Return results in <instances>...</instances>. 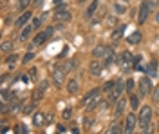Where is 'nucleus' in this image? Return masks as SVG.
<instances>
[{
    "instance_id": "1",
    "label": "nucleus",
    "mask_w": 159,
    "mask_h": 134,
    "mask_svg": "<svg viewBox=\"0 0 159 134\" xmlns=\"http://www.w3.org/2000/svg\"><path fill=\"white\" fill-rule=\"evenodd\" d=\"M150 120H152V109H150L148 105H145L141 111H139V127H141V131L143 132H150Z\"/></svg>"
},
{
    "instance_id": "2",
    "label": "nucleus",
    "mask_w": 159,
    "mask_h": 134,
    "mask_svg": "<svg viewBox=\"0 0 159 134\" xmlns=\"http://www.w3.org/2000/svg\"><path fill=\"white\" fill-rule=\"evenodd\" d=\"M123 89H125V82H121V80H116V83H114V91L109 94V102L114 103L119 100V96H121V93H123Z\"/></svg>"
},
{
    "instance_id": "3",
    "label": "nucleus",
    "mask_w": 159,
    "mask_h": 134,
    "mask_svg": "<svg viewBox=\"0 0 159 134\" xmlns=\"http://www.w3.org/2000/svg\"><path fill=\"white\" fill-rule=\"evenodd\" d=\"M52 82L56 87H60L61 83L65 82V69L63 67H54L52 69Z\"/></svg>"
},
{
    "instance_id": "4",
    "label": "nucleus",
    "mask_w": 159,
    "mask_h": 134,
    "mask_svg": "<svg viewBox=\"0 0 159 134\" xmlns=\"http://www.w3.org/2000/svg\"><path fill=\"white\" fill-rule=\"evenodd\" d=\"M54 20H58V22L70 20V11L65 9V7H58V9L54 11Z\"/></svg>"
},
{
    "instance_id": "5",
    "label": "nucleus",
    "mask_w": 159,
    "mask_h": 134,
    "mask_svg": "<svg viewBox=\"0 0 159 134\" xmlns=\"http://www.w3.org/2000/svg\"><path fill=\"white\" fill-rule=\"evenodd\" d=\"M152 91V83H150V76H143L141 78V82H139V93L143 94V96H147V94Z\"/></svg>"
},
{
    "instance_id": "6",
    "label": "nucleus",
    "mask_w": 159,
    "mask_h": 134,
    "mask_svg": "<svg viewBox=\"0 0 159 134\" xmlns=\"http://www.w3.org/2000/svg\"><path fill=\"white\" fill-rule=\"evenodd\" d=\"M148 13H150V6H148V0H145L141 6H139V16H138V20L139 24H143V22L148 18Z\"/></svg>"
},
{
    "instance_id": "7",
    "label": "nucleus",
    "mask_w": 159,
    "mask_h": 134,
    "mask_svg": "<svg viewBox=\"0 0 159 134\" xmlns=\"http://www.w3.org/2000/svg\"><path fill=\"white\" fill-rule=\"evenodd\" d=\"M89 72L92 74V76H99V74L103 72V65L98 62V58H96V60H92V62L89 63Z\"/></svg>"
},
{
    "instance_id": "8",
    "label": "nucleus",
    "mask_w": 159,
    "mask_h": 134,
    "mask_svg": "<svg viewBox=\"0 0 159 134\" xmlns=\"http://www.w3.org/2000/svg\"><path fill=\"white\" fill-rule=\"evenodd\" d=\"M52 31H54L52 27H47V29H45L43 33H40V35H36V38H34V44H36V45H40V44H43V42L47 40V38H49L51 35H52Z\"/></svg>"
},
{
    "instance_id": "9",
    "label": "nucleus",
    "mask_w": 159,
    "mask_h": 134,
    "mask_svg": "<svg viewBox=\"0 0 159 134\" xmlns=\"http://www.w3.org/2000/svg\"><path fill=\"white\" fill-rule=\"evenodd\" d=\"M127 11H129V7H127L125 0H118V2H114V15H125Z\"/></svg>"
},
{
    "instance_id": "10",
    "label": "nucleus",
    "mask_w": 159,
    "mask_h": 134,
    "mask_svg": "<svg viewBox=\"0 0 159 134\" xmlns=\"http://www.w3.org/2000/svg\"><path fill=\"white\" fill-rule=\"evenodd\" d=\"M136 116L134 114H129L127 116V120H125V132H132L134 129H136Z\"/></svg>"
},
{
    "instance_id": "11",
    "label": "nucleus",
    "mask_w": 159,
    "mask_h": 134,
    "mask_svg": "<svg viewBox=\"0 0 159 134\" xmlns=\"http://www.w3.org/2000/svg\"><path fill=\"white\" fill-rule=\"evenodd\" d=\"M107 51H109V47H105V45H98V47H94L92 56L101 60V58H105V56H107Z\"/></svg>"
},
{
    "instance_id": "12",
    "label": "nucleus",
    "mask_w": 159,
    "mask_h": 134,
    "mask_svg": "<svg viewBox=\"0 0 159 134\" xmlns=\"http://www.w3.org/2000/svg\"><path fill=\"white\" fill-rule=\"evenodd\" d=\"M29 20H31V11H25V13L20 16L18 20L15 22V25H16V27H24V25H25Z\"/></svg>"
},
{
    "instance_id": "13",
    "label": "nucleus",
    "mask_w": 159,
    "mask_h": 134,
    "mask_svg": "<svg viewBox=\"0 0 159 134\" xmlns=\"http://www.w3.org/2000/svg\"><path fill=\"white\" fill-rule=\"evenodd\" d=\"M45 87H47V82H42L38 87H36V91L33 93V100H34V102H38L40 98H42V94H43V91H45Z\"/></svg>"
},
{
    "instance_id": "14",
    "label": "nucleus",
    "mask_w": 159,
    "mask_h": 134,
    "mask_svg": "<svg viewBox=\"0 0 159 134\" xmlns=\"http://www.w3.org/2000/svg\"><path fill=\"white\" fill-rule=\"evenodd\" d=\"M96 96H99V89H92L90 93L85 94V98H83V105H89L92 100H96Z\"/></svg>"
},
{
    "instance_id": "15",
    "label": "nucleus",
    "mask_w": 159,
    "mask_h": 134,
    "mask_svg": "<svg viewBox=\"0 0 159 134\" xmlns=\"http://www.w3.org/2000/svg\"><path fill=\"white\" fill-rule=\"evenodd\" d=\"M33 123L36 125V127H40V125H43V123H45V116H43V113H42V111H36V113H34Z\"/></svg>"
},
{
    "instance_id": "16",
    "label": "nucleus",
    "mask_w": 159,
    "mask_h": 134,
    "mask_svg": "<svg viewBox=\"0 0 159 134\" xmlns=\"http://www.w3.org/2000/svg\"><path fill=\"white\" fill-rule=\"evenodd\" d=\"M125 105H127V102H125L123 98H119L118 103H116V111H114V114H116V116H121L123 111H125Z\"/></svg>"
},
{
    "instance_id": "17",
    "label": "nucleus",
    "mask_w": 159,
    "mask_h": 134,
    "mask_svg": "<svg viewBox=\"0 0 159 134\" xmlns=\"http://www.w3.org/2000/svg\"><path fill=\"white\" fill-rule=\"evenodd\" d=\"M80 89V83L76 82V80H70L69 83H67V91H69V94H76Z\"/></svg>"
},
{
    "instance_id": "18",
    "label": "nucleus",
    "mask_w": 159,
    "mask_h": 134,
    "mask_svg": "<svg viewBox=\"0 0 159 134\" xmlns=\"http://www.w3.org/2000/svg\"><path fill=\"white\" fill-rule=\"evenodd\" d=\"M123 31H125V25H118V29H116V31H112V40H114V42L121 40Z\"/></svg>"
},
{
    "instance_id": "19",
    "label": "nucleus",
    "mask_w": 159,
    "mask_h": 134,
    "mask_svg": "<svg viewBox=\"0 0 159 134\" xmlns=\"http://www.w3.org/2000/svg\"><path fill=\"white\" fill-rule=\"evenodd\" d=\"M96 9H98V0H94V2L89 6V9H87V13H85V16H87V18H90V16L96 13Z\"/></svg>"
},
{
    "instance_id": "20",
    "label": "nucleus",
    "mask_w": 159,
    "mask_h": 134,
    "mask_svg": "<svg viewBox=\"0 0 159 134\" xmlns=\"http://www.w3.org/2000/svg\"><path fill=\"white\" fill-rule=\"evenodd\" d=\"M31 29H33V25H25V27L22 29V33H20V40H22V42L27 40V36L31 35Z\"/></svg>"
},
{
    "instance_id": "21",
    "label": "nucleus",
    "mask_w": 159,
    "mask_h": 134,
    "mask_svg": "<svg viewBox=\"0 0 159 134\" xmlns=\"http://www.w3.org/2000/svg\"><path fill=\"white\" fill-rule=\"evenodd\" d=\"M156 67H157V63H156V60H152L150 65H148V69H147L148 76H156V74H157V69H156Z\"/></svg>"
},
{
    "instance_id": "22",
    "label": "nucleus",
    "mask_w": 159,
    "mask_h": 134,
    "mask_svg": "<svg viewBox=\"0 0 159 134\" xmlns=\"http://www.w3.org/2000/svg\"><path fill=\"white\" fill-rule=\"evenodd\" d=\"M2 53H9V51H13V40H6L4 44H2Z\"/></svg>"
},
{
    "instance_id": "23",
    "label": "nucleus",
    "mask_w": 159,
    "mask_h": 134,
    "mask_svg": "<svg viewBox=\"0 0 159 134\" xmlns=\"http://www.w3.org/2000/svg\"><path fill=\"white\" fill-rule=\"evenodd\" d=\"M139 40H141V33H139V31L132 33V35L129 36V42H130V44H139Z\"/></svg>"
},
{
    "instance_id": "24",
    "label": "nucleus",
    "mask_w": 159,
    "mask_h": 134,
    "mask_svg": "<svg viewBox=\"0 0 159 134\" xmlns=\"http://www.w3.org/2000/svg\"><path fill=\"white\" fill-rule=\"evenodd\" d=\"M130 107L136 111V109H139V98L138 96H130Z\"/></svg>"
},
{
    "instance_id": "25",
    "label": "nucleus",
    "mask_w": 159,
    "mask_h": 134,
    "mask_svg": "<svg viewBox=\"0 0 159 134\" xmlns=\"http://www.w3.org/2000/svg\"><path fill=\"white\" fill-rule=\"evenodd\" d=\"M134 83H136V82H134V80H130V78H129V80L125 82V89H127V91H132V89H134Z\"/></svg>"
},
{
    "instance_id": "26",
    "label": "nucleus",
    "mask_w": 159,
    "mask_h": 134,
    "mask_svg": "<svg viewBox=\"0 0 159 134\" xmlns=\"http://www.w3.org/2000/svg\"><path fill=\"white\" fill-rule=\"evenodd\" d=\"M61 116H63V120H69L70 116H72V109H65V111L61 113Z\"/></svg>"
},
{
    "instance_id": "27",
    "label": "nucleus",
    "mask_w": 159,
    "mask_h": 134,
    "mask_svg": "<svg viewBox=\"0 0 159 134\" xmlns=\"http://www.w3.org/2000/svg\"><path fill=\"white\" fill-rule=\"evenodd\" d=\"M119 131H121V129H119V125H118V123H114V125H110V129L107 131V132L112 134V132H119Z\"/></svg>"
},
{
    "instance_id": "28",
    "label": "nucleus",
    "mask_w": 159,
    "mask_h": 134,
    "mask_svg": "<svg viewBox=\"0 0 159 134\" xmlns=\"http://www.w3.org/2000/svg\"><path fill=\"white\" fill-rule=\"evenodd\" d=\"M107 24H109L110 27H116V25H118V24H116V16H109V18H107Z\"/></svg>"
},
{
    "instance_id": "29",
    "label": "nucleus",
    "mask_w": 159,
    "mask_h": 134,
    "mask_svg": "<svg viewBox=\"0 0 159 134\" xmlns=\"http://www.w3.org/2000/svg\"><path fill=\"white\" fill-rule=\"evenodd\" d=\"M29 4H31V0H20V2H18L20 9H25V7H27V6H29Z\"/></svg>"
},
{
    "instance_id": "30",
    "label": "nucleus",
    "mask_w": 159,
    "mask_h": 134,
    "mask_svg": "<svg viewBox=\"0 0 159 134\" xmlns=\"http://www.w3.org/2000/svg\"><path fill=\"white\" fill-rule=\"evenodd\" d=\"M152 100H154V102H159V85H157V89L152 93Z\"/></svg>"
},
{
    "instance_id": "31",
    "label": "nucleus",
    "mask_w": 159,
    "mask_h": 134,
    "mask_svg": "<svg viewBox=\"0 0 159 134\" xmlns=\"http://www.w3.org/2000/svg\"><path fill=\"white\" fill-rule=\"evenodd\" d=\"M33 58H34V54H33V53H27V54L24 56V63H27L29 60H33Z\"/></svg>"
},
{
    "instance_id": "32",
    "label": "nucleus",
    "mask_w": 159,
    "mask_h": 134,
    "mask_svg": "<svg viewBox=\"0 0 159 134\" xmlns=\"http://www.w3.org/2000/svg\"><path fill=\"white\" fill-rule=\"evenodd\" d=\"M16 132H20V134H25V132H27V129H25L24 125H16Z\"/></svg>"
},
{
    "instance_id": "33",
    "label": "nucleus",
    "mask_w": 159,
    "mask_h": 134,
    "mask_svg": "<svg viewBox=\"0 0 159 134\" xmlns=\"http://www.w3.org/2000/svg\"><path fill=\"white\" fill-rule=\"evenodd\" d=\"M16 58H18L16 54H11V56H7V63H9V65H11V63H15V62H16Z\"/></svg>"
},
{
    "instance_id": "34",
    "label": "nucleus",
    "mask_w": 159,
    "mask_h": 134,
    "mask_svg": "<svg viewBox=\"0 0 159 134\" xmlns=\"http://www.w3.org/2000/svg\"><path fill=\"white\" fill-rule=\"evenodd\" d=\"M40 24H42V18H34V20H33V27H34V29H38Z\"/></svg>"
},
{
    "instance_id": "35",
    "label": "nucleus",
    "mask_w": 159,
    "mask_h": 134,
    "mask_svg": "<svg viewBox=\"0 0 159 134\" xmlns=\"http://www.w3.org/2000/svg\"><path fill=\"white\" fill-rule=\"evenodd\" d=\"M114 83H116V82H107V83H105V89H107V91L112 89V87H114Z\"/></svg>"
},
{
    "instance_id": "36",
    "label": "nucleus",
    "mask_w": 159,
    "mask_h": 134,
    "mask_svg": "<svg viewBox=\"0 0 159 134\" xmlns=\"http://www.w3.org/2000/svg\"><path fill=\"white\" fill-rule=\"evenodd\" d=\"M90 123H92V120H90V118H85V120H83V125H85V127H89Z\"/></svg>"
},
{
    "instance_id": "37",
    "label": "nucleus",
    "mask_w": 159,
    "mask_h": 134,
    "mask_svg": "<svg viewBox=\"0 0 159 134\" xmlns=\"http://www.w3.org/2000/svg\"><path fill=\"white\" fill-rule=\"evenodd\" d=\"M31 111H33V105H27V107H25V109H24V114L31 113Z\"/></svg>"
},
{
    "instance_id": "38",
    "label": "nucleus",
    "mask_w": 159,
    "mask_h": 134,
    "mask_svg": "<svg viewBox=\"0 0 159 134\" xmlns=\"http://www.w3.org/2000/svg\"><path fill=\"white\" fill-rule=\"evenodd\" d=\"M31 78H36V67L31 69Z\"/></svg>"
},
{
    "instance_id": "39",
    "label": "nucleus",
    "mask_w": 159,
    "mask_h": 134,
    "mask_svg": "<svg viewBox=\"0 0 159 134\" xmlns=\"http://www.w3.org/2000/svg\"><path fill=\"white\" fill-rule=\"evenodd\" d=\"M56 129H58V132H65V127L63 125H56Z\"/></svg>"
},
{
    "instance_id": "40",
    "label": "nucleus",
    "mask_w": 159,
    "mask_h": 134,
    "mask_svg": "<svg viewBox=\"0 0 159 134\" xmlns=\"http://www.w3.org/2000/svg\"><path fill=\"white\" fill-rule=\"evenodd\" d=\"M43 4V0H36V6H42Z\"/></svg>"
},
{
    "instance_id": "41",
    "label": "nucleus",
    "mask_w": 159,
    "mask_h": 134,
    "mask_svg": "<svg viewBox=\"0 0 159 134\" xmlns=\"http://www.w3.org/2000/svg\"><path fill=\"white\" fill-rule=\"evenodd\" d=\"M156 22L159 24V11H157V15H156Z\"/></svg>"
},
{
    "instance_id": "42",
    "label": "nucleus",
    "mask_w": 159,
    "mask_h": 134,
    "mask_svg": "<svg viewBox=\"0 0 159 134\" xmlns=\"http://www.w3.org/2000/svg\"><path fill=\"white\" fill-rule=\"evenodd\" d=\"M157 131H159V122H157Z\"/></svg>"
},
{
    "instance_id": "43",
    "label": "nucleus",
    "mask_w": 159,
    "mask_h": 134,
    "mask_svg": "<svg viewBox=\"0 0 159 134\" xmlns=\"http://www.w3.org/2000/svg\"><path fill=\"white\" fill-rule=\"evenodd\" d=\"M54 2H60V0H54Z\"/></svg>"
},
{
    "instance_id": "44",
    "label": "nucleus",
    "mask_w": 159,
    "mask_h": 134,
    "mask_svg": "<svg viewBox=\"0 0 159 134\" xmlns=\"http://www.w3.org/2000/svg\"><path fill=\"white\" fill-rule=\"evenodd\" d=\"M125 2H127V0H125Z\"/></svg>"
}]
</instances>
